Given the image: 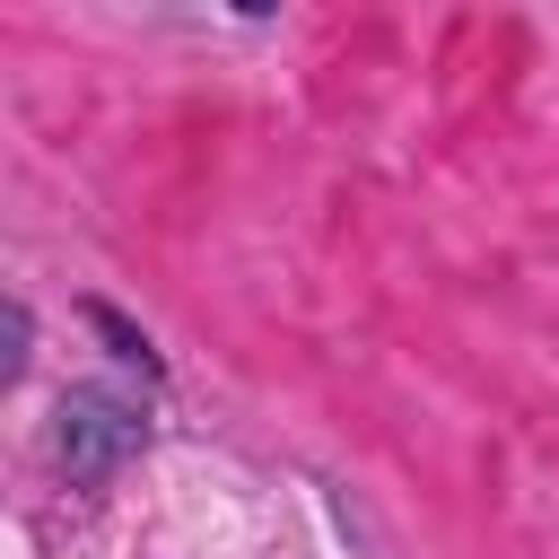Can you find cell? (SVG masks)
I'll list each match as a JSON object with an SVG mask.
<instances>
[{
  "mask_svg": "<svg viewBox=\"0 0 559 559\" xmlns=\"http://www.w3.org/2000/svg\"><path fill=\"white\" fill-rule=\"evenodd\" d=\"M140 437H148L140 402H122V393H105V384H87V393L61 402V463H70V480H105L114 463L140 454Z\"/></svg>",
  "mask_w": 559,
  "mask_h": 559,
  "instance_id": "1",
  "label": "cell"
}]
</instances>
